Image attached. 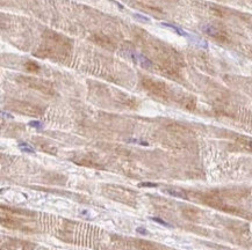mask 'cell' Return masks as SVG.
Here are the masks:
<instances>
[{"instance_id":"6","label":"cell","mask_w":252,"mask_h":250,"mask_svg":"<svg viewBox=\"0 0 252 250\" xmlns=\"http://www.w3.org/2000/svg\"><path fill=\"white\" fill-rule=\"evenodd\" d=\"M138 187H146V188H154V187H157L156 183H150V182H145V183H139Z\"/></svg>"},{"instance_id":"1","label":"cell","mask_w":252,"mask_h":250,"mask_svg":"<svg viewBox=\"0 0 252 250\" xmlns=\"http://www.w3.org/2000/svg\"><path fill=\"white\" fill-rule=\"evenodd\" d=\"M163 26H165V27H169V28H171V29H173L174 31H177L179 35H181V36H187V34L185 33V31H182L180 28H178V27H175L173 24H171V23H166V22H164L163 23Z\"/></svg>"},{"instance_id":"7","label":"cell","mask_w":252,"mask_h":250,"mask_svg":"<svg viewBox=\"0 0 252 250\" xmlns=\"http://www.w3.org/2000/svg\"><path fill=\"white\" fill-rule=\"evenodd\" d=\"M134 16H135L136 19H141V20H143V21H149L148 18H145V16H143V15H141V14H135Z\"/></svg>"},{"instance_id":"5","label":"cell","mask_w":252,"mask_h":250,"mask_svg":"<svg viewBox=\"0 0 252 250\" xmlns=\"http://www.w3.org/2000/svg\"><path fill=\"white\" fill-rule=\"evenodd\" d=\"M29 125H30V126H33V127H35V129H41V127H42V123H41V122H37V120H33V122H30V123H29Z\"/></svg>"},{"instance_id":"3","label":"cell","mask_w":252,"mask_h":250,"mask_svg":"<svg viewBox=\"0 0 252 250\" xmlns=\"http://www.w3.org/2000/svg\"><path fill=\"white\" fill-rule=\"evenodd\" d=\"M138 59L142 61V64H143L144 66H150V65H151L150 60H148L146 58L144 57V56H142V55H138Z\"/></svg>"},{"instance_id":"4","label":"cell","mask_w":252,"mask_h":250,"mask_svg":"<svg viewBox=\"0 0 252 250\" xmlns=\"http://www.w3.org/2000/svg\"><path fill=\"white\" fill-rule=\"evenodd\" d=\"M151 220L158 222L159 225H163V226H166V227H171V225H169L166 221H164V220H162V219H159V218H151Z\"/></svg>"},{"instance_id":"8","label":"cell","mask_w":252,"mask_h":250,"mask_svg":"<svg viewBox=\"0 0 252 250\" xmlns=\"http://www.w3.org/2000/svg\"><path fill=\"white\" fill-rule=\"evenodd\" d=\"M136 231H139L141 234H146V231H145L144 228H141V227H139V228H137Z\"/></svg>"},{"instance_id":"9","label":"cell","mask_w":252,"mask_h":250,"mask_svg":"<svg viewBox=\"0 0 252 250\" xmlns=\"http://www.w3.org/2000/svg\"><path fill=\"white\" fill-rule=\"evenodd\" d=\"M251 147H252V142H251Z\"/></svg>"},{"instance_id":"2","label":"cell","mask_w":252,"mask_h":250,"mask_svg":"<svg viewBox=\"0 0 252 250\" xmlns=\"http://www.w3.org/2000/svg\"><path fill=\"white\" fill-rule=\"evenodd\" d=\"M19 147L22 150V151H24V152H29V153H34V148L30 146V145H28L27 142H20L19 144Z\"/></svg>"}]
</instances>
